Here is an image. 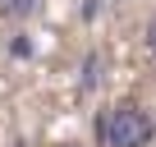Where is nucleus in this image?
<instances>
[{"mask_svg":"<svg viewBox=\"0 0 156 147\" xmlns=\"http://www.w3.org/2000/svg\"><path fill=\"white\" fill-rule=\"evenodd\" d=\"M147 51H151V55H156V19H151V23H147Z\"/></svg>","mask_w":156,"mask_h":147,"instance_id":"3","label":"nucleus"},{"mask_svg":"<svg viewBox=\"0 0 156 147\" xmlns=\"http://www.w3.org/2000/svg\"><path fill=\"white\" fill-rule=\"evenodd\" d=\"M37 5L41 0H0V19H28L37 14Z\"/></svg>","mask_w":156,"mask_h":147,"instance_id":"2","label":"nucleus"},{"mask_svg":"<svg viewBox=\"0 0 156 147\" xmlns=\"http://www.w3.org/2000/svg\"><path fill=\"white\" fill-rule=\"evenodd\" d=\"M151 138H156V120L133 101H119V106L97 115V142L101 147H147Z\"/></svg>","mask_w":156,"mask_h":147,"instance_id":"1","label":"nucleus"}]
</instances>
